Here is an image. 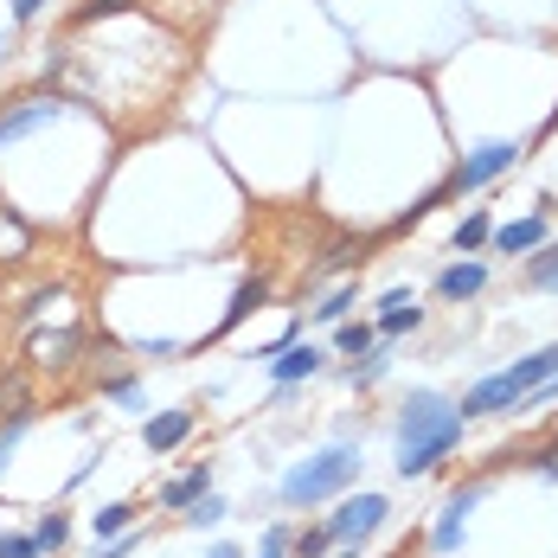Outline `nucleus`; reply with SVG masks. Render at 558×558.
Masks as SVG:
<instances>
[{
	"instance_id": "obj_10",
	"label": "nucleus",
	"mask_w": 558,
	"mask_h": 558,
	"mask_svg": "<svg viewBox=\"0 0 558 558\" xmlns=\"http://www.w3.org/2000/svg\"><path fill=\"white\" fill-rule=\"evenodd\" d=\"M482 495H488V482H462V488H456V495L444 501V520L430 526V546H437V553H456V546H462V526H469V507L482 501Z\"/></svg>"
},
{
	"instance_id": "obj_28",
	"label": "nucleus",
	"mask_w": 558,
	"mask_h": 558,
	"mask_svg": "<svg viewBox=\"0 0 558 558\" xmlns=\"http://www.w3.org/2000/svg\"><path fill=\"white\" fill-rule=\"evenodd\" d=\"M533 469H539L546 482H558V430H553V437H546L539 449H533Z\"/></svg>"
},
{
	"instance_id": "obj_9",
	"label": "nucleus",
	"mask_w": 558,
	"mask_h": 558,
	"mask_svg": "<svg viewBox=\"0 0 558 558\" xmlns=\"http://www.w3.org/2000/svg\"><path fill=\"white\" fill-rule=\"evenodd\" d=\"M553 238V199H539V213H526V219H507V225H495V251H507V257H520V251H539Z\"/></svg>"
},
{
	"instance_id": "obj_2",
	"label": "nucleus",
	"mask_w": 558,
	"mask_h": 558,
	"mask_svg": "<svg viewBox=\"0 0 558 558\" xmlns=\"http://www.w3.org/2000/svg\"><path fill=\"white\" fill-rule=\"evenodd\" d=\"M462 430H469L462 404H449L444 391H430V386L411 391L404 411H398V475H404V482L430 475L449 449L462 444Z\"/></svg>"
},
{
	"instance_id": "obj_13",
	"label": "nucleus",
	"mask_w": 558,
	"mask_h": 558,
	"mask_svg": "<svg viewBox=\"0 0 558 558\" xmlns=\"http://www.w3.org/2000/svg\"><path fill=\"white\" fill-rule=\"evenodd\" d=\"M482 289H488V264H475V257L449 264L444 277H437V295H444V302H475Z\"/></svg>"
},
{
	"instance_id": "obj_11",
	"label": "nucleus",
	"mask_w": 558,
	"mask_h": 558,
	"mask_svg": "<svg viewBox=\"0 0 558 558\" xmlns=\"http://www.w3.org/2000/svg\"><path fill=\"white\" fill-rule=\"evenodd\" d=\"M315 373H322V347H315V340H289V347H277V360H270V379H277V386L315 379Z\"/></svg>"
},
{
	"instance_id": "obj_19",
	"label": "nucleus",
	"mask_w": 558,
	"mask_h": 558,
	"mask_svg": "<svg viewBox=\"0 0 558 558\" xmlns=\"http://www.w3.org/2000/svg\"><path fill=\"white\" fill-rule=\"evenodd\" d=\"M135 0H84V7H71V33H84V26H97V20H116V13H129Z\"/></svg>"
},
{
	"instance_id": "obj_6",
	"label": "nucleus",
	"mask_w": 558,
	"mask_h": 558,
	"mask_svg": "<svg viewBox=\"0 0 558 558\" xmlns=\"http://www.w3.org/2000/svg\"><path fill=\"white\" fill-rule=\"evenodd\" d=\"M520 155H526V148H520V142H488V148H475V155H462V161H456V173H449L444 186H437V193H475V186H488V180H495V173H507V168H520Z\"/></svg>"
},
{
	"instance_id": "obj_5",
	"label": "nucleus",
	"mask_w": 558,
	"mask_h": 558,
	"mask_svg": "<svg viewBox=\"0 0 558 558\" xmlns=\"http://www.w3.org/2000/svg\"><path fill=\"white\" fill-rule=\"evenodd\" d=\"M64 110H71L64 90H33V97L0 104V148H13V142H26V135H39V129L64 122Z\"/></svg>"
},
{
	"instance_id": "obj_27",
	"label": "nucleus",
	"mask_w": 558,
	"mask_h": 558,
	"mask_svg": "<svg viewBox=\"0 0 558 558\" xmlns=\"http://www.w3.org/2000/svg\"><path fill=\"white\" fill-rule=\"evenodd\" d=\"M0 558H46L33 533H0Z\"/></svg>"
},
{
	"instance_id": "obj_3",
	"label": "nucleus",
	"mask_w": 558,
	"mask_h": 558,
	"mask_svg": "<svg viewBox=\"0 0 558 558\" xmlns=\"http://www.w3.org/2000/svg\"><path fill=\"white\" fill-rule=\"evenodd\" d=\"M553 373H558V340H553V347H539V353H526V360H513V366L495 373V379L469 386L456 404H462V417H507L526 391L539 386V379H553Z\"/></svg>"
},
{
	"instance_id": "obj_24",
	"label": "nucleus",
	"mask_w": 558,
	"mask_h": 558,
	"mask_svg": "<svg viewBox=\"0 0 558 558\" xmlns=\"http://www.w3.org/2000/svg\"><path fill=\"white\" fill-rule=\"evenodd\" d=\"M289 553H295V558H322V553H328V526H302V533L289 539Z\"/></svg>"
},
{
	"instance_id": "obj_4",
	"label": "nucleus",
	"mask_w": 558,
	"mask_h": 558,
	"mask_svg": "<svg viewBox=\"0 0 558 558\" xmlns=\"http://www.w3.org/2000/svg\"><path fill=\"white\" fill-rule=\"evenodd\" d=\"M353 482H360V449L335 444V449H322V456H308V462H295V469L282 475V501L308 507V501H328L340 488H353Z\"/></svg>"
},
{
	"instance_id": "obj_26",
	"label": "nucleus",
	"mask_w": 558,
	"mask_h": 558,
	"mask_svg": "<svg viewBox=\"0 0 558 558\" xmlns=\"http://www.w3.org/2000/svg\"><path fill=\"white\" fill-rule=\"evenodd\" d=\"M225 520V501L219 495H199V501L186 507V526H219Z\"/></svg>"
},
{
	"instance_id": "obj_31",
	"label": "nucleus",
	"mask_w": 558,
	"mask_h": 558,
	"mask_svg": "<svg viewBox=\"0 0 558 558\" xmlns=\"http://www.w3.org/2000/svg\"><path fill=\"white\" fill-rule=\"evenodd\" d=\"M206 558H238V546H213V553H206Z\"/></svg>"
},
{
	"instance_id": "obj_30",
	"label": "nucleus",
	"mask_w": 558,
	"mask_h": 558,
	"mask_svg": "<svg viewBox=\"0 0 558 558\" xmlns=\"http://www.w3.org/2000/svg\"><path fill=\"white\" fill-rule=\"evenodd\" d=\"M46 7H52V0H13V20H39Z\"/></svg>"
},
{
	"instance_id": "obj_7",
	"label": "nucleus",
	"mask_w": 558,
	"mask_h": 558,
	"mask_svg": "<svg viewBox=\"0 0 558 558\" xmlns=\"http://www.w3.org/2000/svg\"><path fill=\"white\" fill-rule=\"evenodd\" d=\"M391 501L386 495H347V501L335 507V520H328V539H340V546H360V539H373L379 526H386Z\"/></svg>"
},
{
	"instance_id": "obj_25",
	"label": "nucleus",
	"mask_w": 558,
	"mask_h": 558,
	"mask_svg": "<svg viewBox=\"0 0 558 558\" xmlns=\"http://www.w3.org/2000/svg\"><path fill=\"white\" fill-rule=\"evenodd\" d=\"M353 295H360V289H353V282H340L335 295H328V302L315 308V322H347V308H353Z\"/></svg>"
},
{
	"instance_id": "obj_15",
	"label": "nucleus",
	"mask_w": 558,
	"mask_h": 558,
	"mask_svg": "<svg viewBox=\"0 0 558 558\" xmlns=\"http://www.w3.org/2000/svg\"><path fill=\"white\" fill-rule=\"evenodd\" d=\"M417 322H424L417 295H411V289H386V302H379V335H404V328H417Z\"/></svg>"
},
{
	"instance_id": "obj_17",
	"label": "nucleus",
	"mask_w": 558,
	"mask_h": 558,
	"mask_svg": "<svg viewBox=\"0 0 558 558\" xmlns=\"http://www.w3.org/2000/svg\"><path fill=\"white\" fill-rule=\"evenodd\" d=\"M0 417H33V379L26 373H0Z\"/></svg>"
},
{
	"instance_id": "obj_8",
	"label": "nucleus",
	"mask_w": 558,
	"mask_h": 558,
	"mask_svg": "<svg viewBox=\"0 0 558 558\" xmlns=\"http://www.w3.org/2000/svg\"><path fill=\"white\" fill-rule=\"evenodd\" d=\"M77 353H84L77 328H33L26 335V373H64Z\"/></svg>"
},
{
	"instance_id": "obj_12",
	"label": "nucleus",
	"mask_w": 558,
	"mask_h": 558,
	"mask_svg": "<svg viewBox=\"0 0 558 558\" xmlns=\"http://www.w3.org/2000/svg\"><path fill=\"white\" fill-rule=\"evenodd\" d=\"M264 295H270V277H244V282H238V295H231V308H225V322H219L206 340H225L231 328H244V322L264 308Z\"/></svg>"
},
{
	"instance_id": "obj_22",
	"label": "nucleus",
	"mask_w": 558,
	"mask_h": 558,
	"mask_svg": "<svg viewBox=\"0 0 558 558\" xmlns=\"http://www.w3.org/2000/svg\"><path fill=\"white\" fill-rule=\"evenodd\" d=\"M488 238H495V219L488 213H469V219L456 225V251H482Z\"/></svg>"
},
{
	"instance_id": "obj_20",
	"label": "nucleus",
	"mask_w": 558,
	"mask_h": 558,
	"mask_svg": "<svg viewBox=\"0 0 558 558\" xmlns=\"http://www.w3.org/2000/svg\"><path fill=\"white\" fill-rule=\"evenodd\" d=\"M373 340H379V328H373V322H340L335 347H340V353H360V360H366V353H373Z\"/></svg>"
},
{
	"instance_id": "obj_18",
	"label": "nucleus",
	"mask_w": 558,
	"mask_h": 558,
	"mask_svg": "<svg viewBox=\"0 0 558 558\" xmlns=\"http://www.w3.org/2000/svg\"><path fill=\"white\" fill-rule=\"evenodd\" d=\"M526 282H533V289H553V295H558V238H546V244H539V257L526 264Z\"/></svg>"
},
{
	"instance_id": "obj_23",
	"label": "nucleus",
	"mask_w": 558,
	"mask_h": 558,
	"mask_svg": "<svg viewBox=\"0 0 558 558\" xmlns=\"http://www.w3.org/2000/svg\"><path fill=\"white\" fill-rule=\"evenodd\" d=\"M33 539H39V553H46V558L64 553V539H71V520H64V513H46V520L33 526Z\"/></svg>"
},
{
	"instance_id": "obj_1",
	"label": "nucleus",
	"mask_w": 558,
	"mask_h": 558,
	"mask_svg": "<svg viewBox=\"0 0 558 558\" xmlns=\"http://www.w3.org/2000/svg\"><path fill=\"white\" fill-rule=\"evenodd\" d=\"M46 77L64 84L77 104H90L97 116H110V122L122 116V84L135 77V90L155 104V116H168L173 110V90H180V77H186V46L173 39L155 13H148V20L104 26L90 46H77V39L52 46Z\"/></svg>"
},
{
	"instance_id": "obj_32",
	"label": "nucleus",
	"mask_w": 558,
	"mask_h": 558,
	"mask_svg": "<svg viewBox=\"0 0 558 558\" xmlns=\"http://www.w3.org/2000/svg\"><path fill=\"white\" fill-rule=\"evenodd\" d=\"M340 558H360V546H347V553H340Z\"/></svg>"
},
{
	"instance_id": "obj_21",
	"label": "nucleus",
	"mask_w": 558,
	"mask_h": 558,
	"mask_svg": "<svg viewBox=\"0 0 558 558\" xmlns=\"http://www.w3.org/2000/svg\"><path fill=\"white\" fill-rule=\"evenodd\" d=\"M129 520H135V507H129V501H110L97 520H90V533H97V539H122V533H129Z\"/></svg>"
},
{
	"instance_id": "obj_14",
	"label": "nucleus",
	"mask_w": 558,
	"mask_h": 558,
	"mask_svg": "<svg viewBox=\"0 0 558 558\" xmlns=\"http://www.w3.org/2000/svg\"><path fill=\"white\" fill-rule=\"evenodd\" d=\"M186 437H193V411H161V417L142 424V444L155 449V456H161V449H180Z\"/></svg>"
},
{
	"instance_id": "obj_16",
	"label": "nucleus",
	"mask_w": 558,
	"mask_h": 558,
	"mask_svg": "<svg viewBox=\"0 0 558 558\" xmlns=\"http://www.w3.org/2000/svg\"><path fill=\"white\" fill-rule=\"evenodd\" d=\"M199 495H213V462H193L180 482H168L161 488V507H193Z\"/></svg>"
},
{
	"instance_id": "obj_29",
	"label": "nucleus",
	"mask_w": 558,
	"mask_h": 558,
	"mask_svg": "<svg viewBox=\"0 0 558 558\" xmlns=\"http://www.w3.org/2000/svg\"><path fill=\"white\" fill-rule=\"evenodd\" d=\"M264 558H289V533H282V526L264 533Z\"/></svg>"
}]
</instances>
